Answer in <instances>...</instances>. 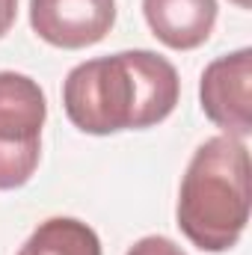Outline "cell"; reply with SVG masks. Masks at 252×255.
<instances>
[{
  "instance_id": "6da1fadb",
  "label": "cell",
  "mask_w": 252,
  "mask_h": 255,
  "mask_svg": "<svg viewBox=\"0 0 252 255\" xmlns=\"http://www.w3.org/2000/svg\"><path fill=\"white\" fill-rule=\"evenodd\" d=\"M181 95L178 71L154 51H122L74 65L63 83V107L83 133L142 130L163 122Z\"/></svg>"
},
{
  "instance_id": "9c48e42d",
  "label": "cell",
  "mask_w": 252,
  "mask_h": 255,
  "mask_svg": "<svg viewBox=\"0 0 252 255\" xmlns=\"http://www.w3.org/2000/svg\"><path fill=\"white\" fill-rule=\"evenodd\" d=\"M18 15V0H0V36L9 33V27L15 24Z\"/></svg>"
},
{
  "instance_id": "277c9868",
  "label": "cell",
  "mask_w": 252,
  "mask_h": 255,
  "mask_svg": "<svg viewBox=\"0 0 252 255\" xmlns=\"http://www.w3.org/2000/svg\"><path fill=\"white\" fill-rule=\"evenodd\" d=\"M199 101L205 116L229 136L252 133V51L241 48L226 54L202 71Z\"/></svg>"
},
{
  "instance_id": "ba28073f",
  "label": "cell",
  "mask_w": 252,
  "mask_h": 255,
  "mask_svg": "<svg viewBox=\"0 0 252 255\" xmlns=\"http://www.w3.org/2000/svg\"><path fill=\"white\" fill-rule=\"evenodd\" d=\"M127 255H187L175 241H169V238H163V235H148V238H142V241H136Z\"/></svg>"
},
{
  "instance_id": "3957f363",
  "label": "cell",
  "mask_w": 252,
  "mask_h": 255,
  "mask_svg": "<svg viewBox=\"0 0 252 255\" xmlns=\"http://www.w3.org/2000/svg\"><path fill=\"white\" fill-rule=\"evenodd\" d=\"M48 116L42 86L18 71H0V190L24 187L42 157Z\"/></svg>"
},
{
  "instance_id": "5b68a950",
  "label": "cell",
  "mask_w": 252,
  "mask_h": 255,
  "mask_svg": "<svg viewBox=\"0 0 252 255\" xmlns=\"http://www.w3.org/2000/svg\"><path fill=\"white\" fill-rule=\"evenodd\" d=\"M116 24V0H30L33 33L63 51L98 45Z\"/></svg>"
},
{
  "instance_id": "7a4b0ae2",
  "label": "cell",
  "mask_w": 252,
  "mask_h": 255,
  "mask_svg": "<svg viewBox=\"0 0 252 255\" xmlns=\"http://www.w3.org/2000/svg\"><path fill=\"white\" fill-rule=\"evenodd\" d=\"M250 148L238 136L205 139L187 163L178 193V229L202 253L232 250L250 223Z\"/></svg>"
},
{
  "instance_id": "8992f818",
  "label": "cell",
  "mask_w": 252,
  "mask_h": 255,
  "mask_svg": "<svg viewBox=\"0 0 252 255\" xmlns=\"http://www.w3.org/2000/svg\"><path fill=\"white\" fill-rule=\"evenodd\" d=\"M151 33L172 51H193L208 42L217 24V0H142Z\"/></svg>"
},
{
  "instance_id": "52a82bcc",
  "label": "cell",
  "mask_w": 252,
  "mask_h": 255,
  "mask_svg": "<svg viewBox=\"0 0 252 255\" xmlns=\"http://www.w3.org/2000/svg\"><path fill=\"white\" fill-rule=\"evenodd\" d=\"M18 255H101V241L74 217H51L39 223Z\"/></svg>"
},
{
  "instance_id": "30bf717a",
  "label": "cell",
  "mask_w": 252,
  "mask_h": 255,
  "mask_svg": "<svg viewBox=\"0 0 252 255\" xmlns=\"http://www.w3.org/2000/svg\"><path fill=\"white\" fill-rule=\"evenodd\" d=\"M232 3H235V6H241V9H250V6H252V0H232Z\"/></svg>"
}]
</instances>
